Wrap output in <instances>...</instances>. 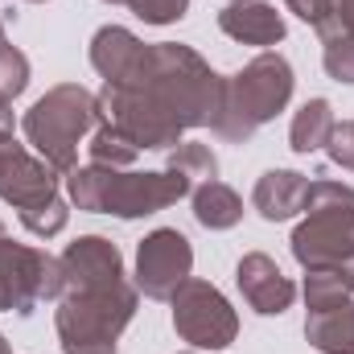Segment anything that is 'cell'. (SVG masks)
<instances>
[{"label":"cell","mask_w":354,"mask_h":354,"mask_svg":"<svg viewBox=\"0 0 354 354\" xmlns=\"http://www.w3.org/2000/svg\"><path fill=\"white\" fill-rule=\"evenodd\" d=\"M120 83V79H111ZM124 83L140 87L157 107H165L177 124L189 128H206L218 115L223 103V75L210 71V62L202 54H194L189 46L161 41V46H145L136 66L124 75Z\"/></svg>","instance_id":"1"},{"label":"cell","mask_w":354,"mask_h":354,"mask_svg":"<svg viewBox=\"0 0 354 354\" xmlns=\"http://www.w3.org/2000/svg\"><path fill=\"white\" fill-rule=\"evenodd\" d=\"M66 189H71V202L79 210L115 214V218H145V214H157V210L181 202L194 185L181 174H174V169L132 174V169L87 165V169H71Z\"/></svg>","instance_id":"2"},{"label":"cell","mask_w":354,"mask_h":354,"mask_svg":"<svg viewBox=\"0 0 354 354\" xmlns=\"http://www.w3.org/2000/svg\"><path fill=\"white\" fill-rule=\"evenodd\" d=\"M288 99H292V66L284 54L268 50L223 83V103L210 128L218 140L243 145L256 136V128H264L288 107Z\"/></svg>","instance_id":"3"},{"label":"cell","mask_w":354,"mask_h":354,"mask_svg":"<svg viewBox=\"0 0 354 354\" xmlns=\"http://www.w3.org/2000/svg\"><path fill=\"white\" fill-rule=\"evenodd\" d=\"M25 140L33 145V153L58 169L71 174L79 169V140L99 128V99L79 83H62V87L46 91L21 120Z\"/></svg>","instance_id":"4"},{"label":"cell","mask_w":354,"mask_h":354,"mask_svg":"<svg viewBox=\"0 0 354 354\" xmlns=\"http://www.w3.org/2000/svg\"><path fill=\"white\" fill-rule=\"evenodd\" d=\"M136 317V288L128 280L91 288V292H62L54 309L62 354H120V334Z\"/></svg>","instance_id":"5"},{"label":"cell","mask_w":354,"mask_h":354,"mask_svg":"<svg viewBox=\"0 0 354 354\" xmlns=\"http://www.w3.org/2000/svg\"><path fill=\"white\" fill-rule=\"evenodd\" d=\"M292 256L305 272L354 260V189L342 181H309L305 218L292 231Z\"/></svg>","instance_id":"6"},{"label":"cell","mask_w":354,"mask_h":354,"mask_svg":"<svg viewBox=\"0 0 354 354\" xmlns=\"http://www.w3.org/2000/svg\"><path fill=\"white\" fill-rule=\"evenodd\" d=\"M66 272L62 260L50 252H37L29 243H0V309L8 313H33L37 301H62Z\"/></svg>","instance_id":"7"},{"label":"cell","mask_w":354,"mask_h":354,"mask_svg":"<svg viewBox=\"0 0 354 354\" xmlns=\"http://www.w3.org/2000/svg\"><path fill=\"white\" fill-rule=\"evenodd\" d=\"M169 305H174V330L194 351H227L239 338V317L210 280L189 276L169 297Z\"/></svg>","instance_id":"8"},{"label":"cell","mask_w":354,"mask_h":354,"mask_svg":"<svg viewBox=\"0 0 354 354\" xmlns=\"http://www.w3.org/2000/svg\"><path fill=\"white\" fill-rule=\"evenodd\" d=\"M194 248L177 227H157L136 248V292L149 301H169L177 288L189 280Z\"/></svg>","instance_id":"9"},{"label":"cell","mask_w":354,"mask_h":354,"mask_svg":"<svg viewBox=\"0 0 354 354\" xmlns=\"http://www.w3.org/2000/svg\"><path fill=\"white\" fill-rule=\"evenodd\" d=\"M0 198L17 206V214L58 198V169L17 145L12 132H0Z\"/></svg>","instance_id":"10"},{"label":"cell","mask_w":354,"mask_h":354,"mask_svg":"<svg viewBox=\"0 0 354 354\" xmlns=\"http://www.w3.org/2000/svg\"><path fill=\"white\" fill-rule=\"evenodd\" d=\"M58 260L66 272V292H91V288H107V284L124 280V256L103 235H83V239L66 243V252Z\"/></svg>","instance_id":"11"},{"label":"cell","mask_w":354,"mask_h":354,"mask_svg":"<svg viewBox=\"0 0 354 354\" xmlns=\"http://www.w3.org/2000/svg\"><path fill=\"white\" fill-rule=\"evenodd\" d=\"M235 280H239V292H243V301L256 309V313H264V317H280L288 305H292V297H297V288H292V280L276 268L272 256L264 252H248L239 268H235Z\"/></svg>","instance_id":"12"},{"label":"cell","mask_w":354,"mask_h":354,"mask_svg":"<svg viewBox=\"0 0 354 354\" xmlns=\"http://www.w3.org/2000/svg\"><path fill=\"white\" fill-rule=\"evenodd\" d=\"M218 29L231 41H243V46H276V41H284V17L268 0H231V4H223Z\"/></svg>","instance_id":"13"},{"label":"cell","mask_w":354,"mask_h":354,"mask_svg":"<svg viewBox=\"0 0 354 354\" xmlns=\"http://www.w3.org/2000/svg\"><path fill=\"white\" fill-rule=\"evenodd\" d=\"M305 198H309V177L297 174V169H268L252 189V206L268 223H284V218L301 214Z\"/></svg>","instance_id":"14"},{"label":"cell","mask_w":354,"mask_h":354,"mask_svg":"<svg viewBox=\"0 0 354 354\" xmlns=\"http://www.w3.org/2000/svg\"><path fill=\"white\" fill-rule=\"evenodd\" d=\"M140 50H145V41H140L132 29H124V25H103V29L91 37V66L103 75V83H111V79H124V75L136 66Z\"/></svg>","instance_id":"15"},{"label":"cell","mask_w":354,"mask_h":354,"mask_svg":"<svg viewBox=\"0 0 354 354\" xmlns=\"http://www.w3.org/2000/svg\"><path fill=\"white\" fill-rule=\"evenodd\" d=\"M305 338L322 354H354V301L305 317Z\"/></svg>","instance_id":"16"},{"label":"cell","mask_w":354,"mask_h":354,"mask_svg":"<svg viewBox=\"0 0 354 354\" xmlns=\"http://www.w3.org/2000/svg\"><path fill=\"white\" fill-rule=\"evenodd\" d=\"M194 218L206 227V231H231L239 218H243V198L223 185L218 177L214 181H202L194 189Z\"/></svg>","instance_id":"17"},{"label":"cell","mask_w":354,"mask_h":354,"mask_svg":"<svg viewBox=\"0 0 354 354\" xmlns=\"http://www.w3.org/2000/svg\"><path fill=\"white\" fill-rule=\"evenodd\" d=\"M284 8L297 12L305 25H313L322 41L354 37V0H284Z\"/></svg>","instance_id":"18"},{"label":"cell","mask_w":354,"mask_h":354,"mask_svg":"<svg viewBox=\"0 0 354 354\" xmlns=\"http://www.w3.org/2000/svg\"><path fill=\"white\" fill-rule=\"evenodd\" d=\"M334 107H330V99H309L297 115H292V128H288V145H292V153H317V149H326L330 145V136H334Z\"/></svg>","instance_id":"19"},{"label":"cell","mask_w":354,"mask_h":354,"mask_svg":"<svg viewBox=\"0 0 354 354\" xmlns=\"http://www.w3.org/2000/svg\"><path fill=\"white\" fill-rule=\"evenodd\" d=\"M91 165H103V169H132L136 165V157H140V149L120 132V128H111V124H103L99 120V128L91 132Z\"/></svg>","instance_id":"20"},{"label":"cell","mask_w":354,"mask_h":354,"mask_svg":"<svg viewBox=\"0 0 354 354\" xmlns=\"http://www.w3.org/2000/svg\"><path fill=\"white\" fill-rule=\"evenodd\" d=\"M165 169L181 174L189 185H202V181H214L218 177V157L206 145H198V140H181L177 149H169V165Z\"/></svg>","instance_id":"21"},{"label":"cell","mask_w":354,"mask_h":354,"mask_svg":"<svg viewBox=\"0 0 354 354\" xmlns=\"http://www.w3.org/2000/svg\"><path fill=\"white\" fill-rule=\"evenodd\" d=\"M342 301H351V288H346V280H342L338 268H313L305 276V305H309V313L334 309Z\"/></svg>","instance_id":"22"},{"label":"cell","mask_w":354,"mask_h":354,"mask_svg":"<svg viewBox=\"0 0 354 354\" xmlns=\"http://www.w3.org/2000/svg\"><path fill=\"white\" fill-rule=\"evenodd\" d=\"M66 218H71V210H66L62 198H50V202H41V206H33V210H21V227H25L29 235H37V239L62 235V231H66Z\"/></svg>","instance_id":"23"},{"label":"cell","mask_w":354,"mask_h":354,"mask_svg":"<svg viewBox=\"0 0 354 354\" xmlns=\"http://www.w3.org/2000/svg\"><path fill=\"white\" fill-rule=\"evenodd\" d=\"M29 87V58L21 50H0V95L4 99H17L21 91Z\"/></svg>","instance_id":"24"},{"label":"cell","mask_w":354,"mask_h":354,"mask_svg":"<svg viewBox=\"0 0 354 354\" xmlns=\"http://www.w3.org/2000/svg\"><path fill=\"white\" fill-rule=\"evenodd\" d=\"M322 66H326L330 79L354 83V37H330L326 54H322Z\"/></svg>","instance_id":"25"},{"label":"cell","mask_w":354,"mask_h":354,"mask_svg":"<svg viewBox=\"0 0 354 354\" xmlns=\"http://www.w3.org/2000/svg\"><path fill=\"white\" fill-rule=\"evenodd\" d=\"M128 8L145 21V25H174L185 17L189 0H128Z\"/></svg>","instance_id":"26"},{"label":"cell","mask_w":354,"mask_h":354,"mask_svg":"<svg viewBox=\"0 0 354 354\" xmlns=\"http://www.w3.org/2000/svg\"><path fill=\"white\" fill-rule=\"evenodd\" d=\"M326 153H330V161H334V165H342V169H351V174H354V120L334 124V136H330Z\"/></svg>","instance_id":"27"},{"label":"cell","mask_w":354,"mask_h":354,"mask_svg":"<svg viewBox=\"0 0 354 354\" xmlns=\"http://www.w3.org/2000/svg\"><path fill=\"white\" fill-rule=\"evenodd\" d=\"M0 132H12V99L0 95Z\"/></svg>","instance_id":"28"},{"label":"cell","mask_w":354,"mask_h":354,"mask_svg":"<svg viewBox=\"0 0 354 354\" xmlns=\"http://www.w3.org/2000/svg\"><path fill=\"white\" fill-rule=\"evenodd\" d=\"M338 272H342V280H346V288H351V297H354V260L351 264H342Z\"/></svg>","instance_id":"29"},{"label":"cell","mask_w":354,"mask_h":354,"mask_svg":"<svg viewBox=\"0 0 354 354\" xmlns=\"http://www.w3.org/2000/svg\"><path fill=\"white\" fill-rule=\"evenodd\" d=\"M0 50H8V37H4V21H0Z\"/></svg>","instance_id":"30"},{"label":"cell","mask_w":354,"mask_h":354,"mask_svg":"<svg viewBox=\"0 0 354 354\" xmlns=\"http://www.w3.org/2000/svg\"><path fill=\"white\" fill-rule=\"evenodd\" d=\"M4 239H8V231H4V223H0V243H4Z\"/></svg>","instance_id":"31"},{"label":"cell","mask_w":354,"mask_h":354,"mask_svg":"<svg viewBox=\"0 0 354 354\" xmlns=\"http://www.w3.org/2000/svg\"><path fill=\"white\" fill-rule=\"evenodd\" d=\"M103 4H128V0H103Z\"/></svg>","instance_id":"32"},{"label":"cell","mask_w":354,"mask_h":354,"mask_svg":"<svg viewBox=\"0 0 354 354\" xmlns=\"http://www.w3.org/2000/svg\"><path fill=\"white\" fill-rule=\"evenodd\" d=\"M33 4H41V0H33Z\"/></svg>","instance_id":"33"},{"label":"cell","mask_w":354,"mask_h":354,"mask_svg":"<svg viewBox=\"0 0 354 354\" xmlns=\"http://www.w3.org/2000/svg\"><path fill=\"white\" fill-rule=\"evenodd\" d=\"M185 354H194V351H185Z\"/></svg>","instance_id":"34"}]
</instances>
